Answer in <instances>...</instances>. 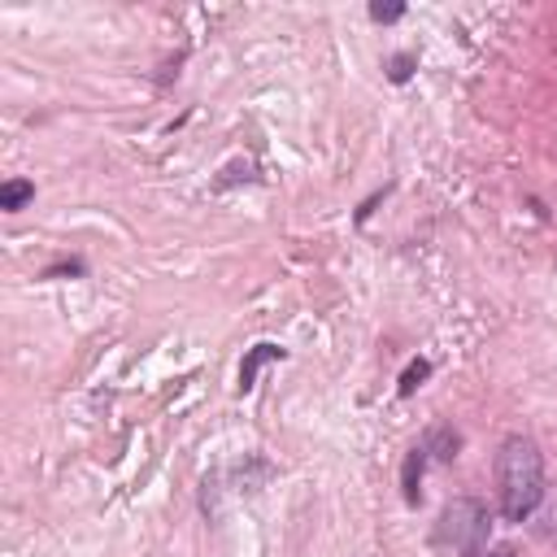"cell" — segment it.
I'll return each instance as SVG.
<instances>
[{"label":"cell","mask_w":557,"mask_h":557,"mask_svg":"<svg viewBox=\"0 0 557 557\" xmlns=\"http://www.w3.org/2000/svg\"><path fill=\"white\" fill-rule=\"evenodd\" d=\"M544 500V453L531 435H509L496 453V505L505 522H527Z\"/></svg>","instance_id":"cell-1"},{"label":"cell","mask_w":557,"mask_h":557,"mask_svg":"<svg viewBox=\"0 0 557 557\" xmlns=\"http://www.w3.org/2000/svg\"><path fill=\"white\" fill-rule=\"evenodd\" d=\"M487 540V509L470 496L453 500L440 509L435 518V531H431V544L440 548H453V553H470V548H483Z\"/></svg>","instance_id":"cell-2"},{"label":"cell","mask_w":557,"mask_h":557,"mask_svg":"<svg viewBox=\"0 0 557 557\" xmlns=\"http://www.w3.org/2000/svg\"><path fill=\"white\" fill-rule=\"evenodd\" d=\"M426 448H422V440L405 453V466H400V492H405V505H418L422 500V470H426Z\"/></svg>","instance_id":"cell-3"},{"label":"cell","mask_w":557,"mask_h":557,"mask_svg":"<svg viewBox=\"0 0 557 557\" xmlns=\"http://www.w3.org/2000/svg\"><path fill=\"white\" fill-rule=\"evenodd\" d=\"M283 357H287V348H278V344H252L248 357H244V366H239V392H252L261 366L265 361H283Z\"/></svg>","instance_id":"cell-4"},{"label":"cell","mask_w":557,"mask_h":557,"mask_svg":"<svg viewBox=\"0 0 557 557\" xmlns=\"http://www.w3.org/2000/svg\"><path fill=\"white\" fill-rule=\"evenodd\" d=\"M422 448L435 457V461H453L457 453H461V435L453 431V426H444V422H435L426 435H422Z\"/></svg>","instance_id":"cell-5"},{"label":"cell","mask_w":557,"mask_h":557,"mask_svg":"<svg viewBox=\"0 0 557 557\" xmlns=\"http://www.w3.org/2000/svg\"><path fill=\"white\" fill-rule=\"evenodd\" d=\"M30 200H35V183H30V178H9V183L0 187V209H4V213L26 209Z\"/></svg>","instance_id":"cell-6"},{"label":"cell","mask_w":557,"mask_h":557,"mask_svg":"<svg viewBox=\"0 0 557 557\" xmlns=\"http://www.w3.org/2000/svg\"><path fill=\"white\" fill-rule=\"evenodd\" d=\"M426 374H431V361H426V357H413V361L405 366V374H400V387H396V392H400V396H413V392L426 383Z\"/></svg>","instance_id":"cell-7"},{"label":"cell","mask_w":557,"mask_h":557,"mask_svg":"<svg viewBox=\"0 0 557 557\" xmlns=\"http://www.w3.org/2000/svg\"><path fill=\"white\" fill-rule=\"evenodd\" d=\"M413 65H418L413 52H396V57L387 61V78H392V83H405V78L413 74Z\"/></svg>","instance_id":"cell-8"},{"label":"cell","mask_w":557,"mask_h":557,"mask_svg":"<svg viewBox=\"0 0 557 557\" xmlns=\"http://www.w3.org/2000/svg\"><path fill=\"white\" fill-rule=\"evenodd\" d=\"M405 4H370V22H400Z\"/></svg>","instance_id":"cell-9"},{"label":"cell","mask_w":557,"mask_h":557,"mask_svg":"<svg viewBox=\"0 0 557 557\" xmlns=\"http://www.w3.org/2000/svg\"><path fill=\"white\" fill-rule=\"evenodd\" d=\"M487 557H513V548H496V553H487Z\"/></svg>","instance_id":"cell-10"}]
</instances>
